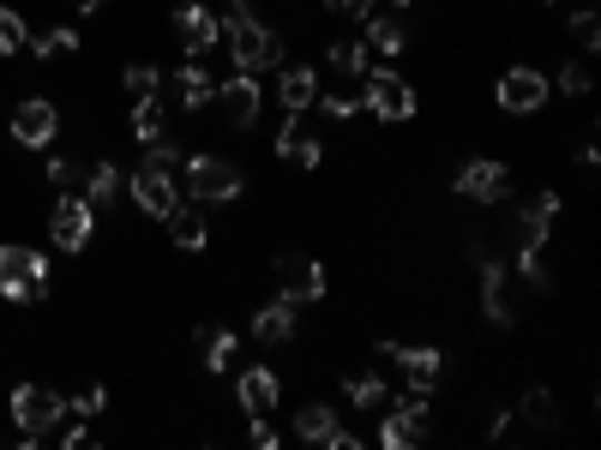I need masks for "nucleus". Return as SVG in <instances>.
Returning <instances> with one entry per match:
<instances>
[{
  "mask_svg": "<svg viewBox=\"0 0 601 450\" xmlns=\"http://www.w3.org/2000/svg\"><path fill=\"white\" fill-rule=\"evenodd\" d=\"M296 432H301L307 444H331V439H337V432H343V427H337L331 402H301V414H296Z\"/></svg>",
  "mask_w": 601,
  "mask_h": 450,
  "instance_id": "nucleus-19",
  "label": "nucleus"
},
{
  "mask_svg": "<svg viewBox=\"0 0 601 450\" xmlns=\"http://www.w3.org/2000/svg\"><path fill=\"white\" fill-rule=\"evenodd\" d=\"M163 222H169V240H174V247H181V252H199V247H204V217H199V210L174 204Z\"/></svg>",
  "mask_w": 601,
  "mask_h": 450,
  "instance_id": "nucleus-23",
  "label": "nucleus"
},
{
  "mask_svg": "<svg viewBox=\"0 0 601 450\" xmlns=\"http://www.w3.org/2000/svg\"><path fill=\"white\" fill-rule=\"evenodd\" d=\"M481 307H488V319L500 324V330H511L518 324V307H511V294H505V259H488L481 252Z\"/></svg>",
  "mask_w": 601,
  "mask_h": 450,
  "instance_id": "nucleus-14",
  "label": "nucleus"
},
{
  "mask_svg": "<svg viewBox=\"0 0 601 450\" xmlns=\"http://www.w3.org/2000/svg\"><path fill=\"white\" fill-rule=\"evenodd\" d=\"M49 234H54V247L61 252H84L91 247V234H97V204L91 199H79V192H61L54 199V210H49Z\"/></svg>",
  "mask_w": 601,
  "mask_h": 450,
  "instance_id": "nucleus-4",
  "label": "nucleus"
},
{
  "mask_svg": "<svg viewBox=\"0 0 601 450\" xmlns=\"http://www.w3.org/2000/svg\"><path fill=\"white\" fill-rule=\"evenodd\" d=\"M174 30H181V49L187 54H211L217 49V37H223V19H217L211 7H204V0H187L181 12H174Z\"/></svg>",
  "mask_w": 601,
  "mask_h": 450,
  "instance_id": "nucleus-10",
  "label": "nucleus"
},
{
  "mask_svg": "<svg viewBox=\"0 0 601 450\" xmlns=\"http://www.w3.org/2000/svg\"><path fill=\"white\" fill-rule=\"evenodd\" d=\"M379 439H385V450H409L428 439V397H403V409L379 427Z\"/></svg>",
  "mask_w": 601,
  "mask_h": 450,
  "instance_id": "nucleus-15",
  "label": "nucleus"
},
{
  "mask_svg": "<svg viewBox=\"0 0 601 450\" xmlns=\"http://www.w3.org/2000/svg\"><path fill=\"white\" fill-rule=\"evenodd\" d=\"M277 157L296 162V169H319V162H325V144L307 132V114H296V109L283 114V127H277Z\"/></svg>",
  "mask_w": 601,
  "mask_h": 450,
  "instance_id": "nucleus-11",
  "label": "nucleus"
},
{
  "mask_svg": "<svg viewBox=\"0 0 601 450\" xmlns=\"http://www.w3.org/2000/svg\"><path fill=\"white\" fill-rule=\"evenodd\" d=\"M217 102H223V114H229V127H253L259 120V72H241V79H229V84H217Z\"/></svg>",
  "mask_w": 601,
  "mask_h": 450,
  "instance_id": "nucleus-16",
  "label": "nucleus"
},
{
  "mask_svg": "<svg viewBox=\"0 0 601 450\" xmlns=\"http://www.w3.org/2000/svg\"><path fill=\"white\" fill-rule=\"evenodd\" d=\"M79 174H84V169H79L72 157H54V162H49V180H54L61 192H67V187H79Z\"/></svg>",
  "mask_w": 601,
  "mask_h": 450,
  "instance_id": "nucleus-36",
  "label": "nucleus"
},
{
  "mask_svg": "<svg viewBox=\"0 0 601 450\" xmlns=\"http://www.w3.org/2000/svg\"><path fill=\"white\" fill-rule=\"evenodd\" d=\"M241 402H247L253 414L277 409V372H271V367H247V372H241Z\"/></svg>",
  "mask_w": 601,
  "mask_h": 450,
  "instance_id": "nucleus-20",
  "label": "nucleus"
},
{
  "mask_svg": "<svg viewBox=\"0 0 601 450\" xmlns=\"http://www.w3.org/2000/svg\"><path fill=\"white\" fill-rule=\"evenodd\" d=\"M277 97H283V109L307 114L319 102V72L313 67H283V79H277Z\"/></svg>",
  "mask_w": 601,
  "mask_h": 450,
  "instance_id": "nucleus-18",
  "label": "nucleus"
},
{
  "mask_svg": "<svg viewBox=\"0 0 601 450\" xmlns=\"http://www.w3.org/2000/svg\"><path fill=\"white\" fill-rule=\"evenodd\" d=\"M253 444H259V450H277V427H271V420H266V414H259V420H253Z\"/></svg>",
  "mask_w": 601,
  "mask_h": 450,
  "instance_id": "nucleus-40",
  "label": "nucleus"
},
{
  "mask_svg": "<svg viewBox=\"0 0 601 450\" xmlns=\"http://www.w3.org/2000/svg\"><path fill=\"white\" fill-rule=\"evenodd\" d=\"M373 354H391L403 367V379H409V397H433V384H439V367H445V354L439 349H409V342H391V337H379L373 342Z\"/></svg>",
  "mask_w": 601,
  "mask_h": 450,
  "instance_id": "nucleus-6",
  "label": "nucleus"
},
{
  "mask_svg": "<svg viewBox=\"0 0 601 450\" xmlns=\"http://www.w3.org/2000/svg\"><path fill=\"white\" fill-rule=\"evenodd\" d=\"M121 169H114V162H91V174H84V199H91L97 210H109L114 199H121Z\"/></svg>",
  "mask_w": 601,
  "mask_h": 450,
  "instance_id": "nucleus-21",
  "label": "nucleus"
},
{
  "mask_svg": "<svg viewBox=\"0 0 601 450\" xmlns=\"http://www.w3.org/2000/svg\"><path fill=\"white\" fill-rule=\"evenodd\" d=\"M181 102H187V114H199V109H211V102H217V84H211V72H204L199 60H193V67H181Z\"/></svg>",
  "mask_w": 601,
  "mask_h": 450,
  "instance_id": "nucleus-25",
  "label": "nucleus"
},
{
  "mask_svg": "<svg viewBox=\"0 0 601 450\" xmlns=\"http://www.w3.org/2000/svg\"><path fill=\"white\" fill-rule=\"evenodd\" d=\"M199 349H204V367H211V372H229V360H234V330L199 324Z\"/></svg>",
  "mask_w": 601,
  "mask_h": 450,
  "instance_id": "nucleus-24",
  "label": "nucleus"
},
{
  "mask_svg": "<svg viewBox=\"0 0 601 450\" xmlns=\"http://www.w3.org/2000/svg\"><path fill=\"white\" fill-rule=\"evenodd\" d=\"M343 390H349V402H355V409H368V414L379 409V402H385V384H379L373 372H349Z\"/></svg>",
  "mask_w": 601,
  "mask_h": 450,
  "instance_id": "nucleus-31",
  "label": "nucleus"
},
{
  "mask_svg": "<svg viewBox=\"0 0 601 450\" xmlns=\"http://www.w3.org/2000/svg\"><path fill=\"white\" fill-rule=\"evenodd\" d=\"M54 132H61V114H54V102H42V97H31V102H19L12 109V139L19 144H49Z\"/></svg>",
  "mask_w": 601,
  "mask_h": 450,
  "instance_id": "nucleus-13",
  "label": "nucleus"
},
{
  "mask_svg": "<svg viewBox=\"0 0 601 450\" xmlns=\"http://www.w3.org/2000/svg\"><path fill=\"white\" fill-rule=\"evenodd\" d=\"M67 409H72V414H84V420H91V414H102V409H109V390H102V384H91V390H79V397H72V402H67Z\"/></svg>",
  "mask_w": 601,
  "mask_h": 450,
  "instance_id": "nucleus-35",
  "label": "nucleus"
},
{
  "mask_svg": "<svg viewBox=\"0 0 601 450\" xmlns=\"http://www.w3.org/2000/svg\"><path fill=\"white\" fill-rule=\"evenodd\" d=\"M7 277H37V282H49V259L31 247H0V282Z\"/></svg>",
  "mask_w": 601,
  "mask_h": 450,
  "instance_id": "nucleus-22",
  "label": "nucleus"
},
{
  "mask_svg": "<svg viewBox=\"0 0 601 450\" xmlns=\"http://www.w3.org/2000/svg\"><path fill=\"white\" fill-rule=\"evenodd\" d=\"M361 79H368V84H361V109H368V114L391 120V127L415 114V84H409L403 72H391V67H379V72H373V67H368Z\"/></svg>",
  "mask_w": 601,
  "mask_h": 450,
  "instance_id": "nucleus-2",
  "label": "nucleus"
},
{
  "mask_svg": "<svg viewBox=\"0 0 601 450\" xmlns=\"http://www.w3.org/2000/svg\"><path fill=\"white\" fill-rule=\"evenodd\" d=\"M325 114L331 120H355L361 114V97H325Z\"/></svg>",
  "mask_w": 601,
  "mask_h": 450,
  "instance_id": "nucleus-38",
  "label": "nucleus"
},
{
  "mask_svg": "<svg viewBox=\"0 0 601 450\" xmlns=\"http://www.w3.org/2000/svg\"><path fill=\"white\" fill-rule=\"evenodd\" d=\"M223 30H229V49H234V67H241V72H271V67H283V42L266 30V19L229 12Z\"/></svg>",
  "mask_w": 601,
  "mask_h": 450,
  "instance_id": "nucleus-1",
  "label": "nucleus"
},
{
  "mask_svg": "<svg viewBox=\"0 0 601 450\" xmlns=\"http://www.w3.org/2000/svg\"><path fill=\"white\" fill-rule=\"evenodd\" d=\"M361 24H368V37H373L379 54H403V24L391 19V12H368Z\"/></svg>",
  "mask_w": 601,
  "mask_h": 450,
  "instance_id": "nucleus-28",
  "label": "nucleus"
},
{
  "mask_svg": "<svg viewBox=\"0 0 601 450\" xmlns=\"http://www.w3.org/2000/svg\"><path fill=\"white\" fill-rule=\"evenodd\" d=\"M61 414H67V397H61V390H49V384H19V390H12V420H19V432H24L31 444H37Z\"/></svg>",
  "mask_w": 601,
  "mask_h": 450,
  "instance_id": "nucleus-5",
  "label": "nucleus"
},
{
  "mask_svg": "<svg viewBox=\"0 0 601 450\" xmlns=\"http://www.w3.org/2000/svg\"><path fill=\"white\" fill-rule=\"evenodd\" d=\"M331 12H343V19H368L373 12V0H325Z\"/></svg>",
  "mask_w": 601,
  "mask_h": 450,
  "instance_id": "nucleus-39",
  "label": "nucleus"
},
{
  "mask_svg": "<svg viewBox=\"0 0 601 450\" xmlns=\"http://www.w3.org/2000/svg\"><path fill=\"white\" fill-rule=\"evenodd\" d=\"M253 337L266 342V349H277V342H289V337H296V300H283V294H277L271 307H259V312H253Z\"/></svg>",
  "mask_w": 601,
  "mask_h": 450,
  "instance_id": "nucleus-17",
  "label": "nucleus"
},
{
  "mask_svg": "<svg viewBox=\"0 0 601 450\" xmlns=\"http://www.w3.org/2000/svg\"><path fill=\"white\" fill-rule=\"evenodd\" d=\"M61 444H67V450H91V432H84V427H72Z\"/></svg>",
  "mask_w": 601,
  "mask_h": 450,
  "instance_id": "nucleus-41",
  "label": "nucleus"
},
{
  "mask_svg": "<svg viewBox=\"0 0 601 450\" xmlns=\"http://www.w3.org/2000/svg\"><path fill=\"white\" fill-rule=\"evenodd\" d=\"M24 42H31V24H24L12 7H0V54H19Z\"/></svg>",
  "mask_w": 601,
  "mask_h": 450,
  "instance_id": "nucleus-32",
  "label": "nucleus"
},
{
  "mask_svg": "<svg viewBox=\"0 0 601 450\" xmlns=\"http://www.w3.org/2000/svg\"><path fill=\"white\" fill-rule=\"evenodd\" d=\"M163 102L157 97H133V139L139 144H151V139H163Z\"/></svg>",
  "mask_w": 601,
  "mask_h": 450,
  "instance_id": "nucleus-27",
  "label": "nucleus"
},
{
  "mask_svg": "<svg viewBox=\"0 0 601 450\" xmlns=\"http://www.w3.org/2000/svg\"><path fill=\"white\" fill-rule=\"evenodd\" d=\"M325 60H331V72H349V79H361V72H368V42H331Z\"/></svg>",
  "mask_w": 601,
  "mask_h": 450,
  "instance_id": "nucleus-30",
  "label": "nucleus"
},
{
  "mask_svg": "<svg viewBox=\"0 0 601 450\" xmlns=\"http://www.w3.org/2000/svg\"><path fill=\"white\" fill-rule=\"evenodd\" d=\"M571 37H578V49H583V54H595V49H601V24H595V7H578V12H571Z\"/></svg>",
  "mask_w": 601,
  "mask_h": 450,
  "instance_id": "nucleus-33",
  "label": "nucleus"
},
{
  "mask_svg": "<svg viewBox=\"0 0 601 450\" xmlns=\"http://www.w3.org/2000/svg\"><path fill=\"white\" fill-rule=\"evenodd\" d=\"M493 102H500L505 114H541V102H548V79H541L535 67H511L500 84H493Z\"/></svg>",
  "mask_w": 601,
  "mask_h": 450,
  "instance_id": "nucleus-8",
  "label": "nucleus"
},
{
  "mask_svg": "<svg viewBox=\"0 0 601 450\" xmlns=\"http://www.w3.org/2000/svg\"><path fill=\"white\" fill-rule=\"evenodd\" d=\"M24 49H37V60H54V54H72L79 49V30L72 24H54V30H42V37H31Z\"/></svg>",
  "mask_w": 601,
  "mask_h": 450,
  "instance_id": "nucleus-29",
  "label": "nucleus"
},
{
  "mask_svg": "<svg viewBox=\"0 0 601 450\" xmlns=\"http://www.w3.org/2000/svg\"><path fill=\"white\" fill-rule=\"evenodd\" d=\"M133 204L144 217H169L174 204H181V192H174V169H157V162H144L133 174Z\"/></svg>",
  "mask_w": 601,
  "mask_h": 450,
  "instance_id": "nucleus-12",
  "label": "nucleus"
},
{
  "mask_svg": "<svg viewBox=\"0 0 601 450\" xmlns=\"http://www.w3.org/2000/svg\"><path fill=\"white\" fill-rule=\"evenodd\" d=\"M518 409H523V420H530V427H541V432L560 427V409H553V390H548V384H530Z\"/></svg>",
  "mask_w": 601,
  "mask_h": 450,
  "instance_id": "nucleus-26",
  "label": "nucleus"
},
{
  "mask_svg": "<svg viewBox=\"0 0 601 450\" xmlns=\"http://www.w3.org/2000/svg\"><path fill=\"white\" fill-rule=\"evenodd\" d=\"M187 192H193V204H229L247 192V174L223 157H193L187 162Z\"/></svg>",
  "mask_w": 601,
  "mask_h": 450,
  "instance_id": "nucleus-3",
  "label": "nucleus"
},
{
  "mask_svg": "<svg viewBox=\"0 0 601 450\" xmlns=\"http://www.w3.org/2000/svg\"><path fill=\"white\" fill-rule=\"evenodd\" d=\"M277 289H283V300H296V307H307V300H325V264L289 252V259H277Z\"/></svg>",
  "mask_w": 601,
  "mask_h": 450,
  "instance_id": "nucleus-9",
  "label": "nucleus"
},
{
  "mask_svg": "<svg viewBox=\"0 0 601 450\" xmlns=\"http://www.w3.org/2000/svg\"><path fill=\"white\" fill-rule=\"evenodd\" d=\"M560 90H565V97H583V90H590V67H565L560 72Z\"/></svg>",
  "mask_w": 601,
  "mask_h": 450,
  "instance_id": "nucleus-37",
  "label": "nucleus"
},
{
  "mask_svg": "<svg viewBox=\"0 0 601 450\" xmlns=\"http://www.w3.org/2000/svg\"><path fill=\"white\" fill-rule=\"evenodd\" d=\"M121 79H127V90H133V97H157V84H163V72H157L151 60H133V67H127Z\"/></svg>",
  "mask_w": 601,
  "mask_h": 450,
  "instance_id": "nucleus-34",
  "label": "nucleus"
},
{
  "mask_svg": "<svg viewBox=\"0 0 601 450\" xmlns=\"http://www.w3.org/2000/svg\"><path fill=\"white\" fill-rule=\"evenodd\" d=\"M391 7H409V0H391Z\"/></svg>",
  "mask_w": 601,
  "mask_h": 450,
  "instance_id": "nucleus-43",
  "label": "nucleus"
},
{
  "mask_svg": "<svg viewBox=\"0 0 601 450\" xmlns=\"http://www.w3.org/2000/svg\"><path fill=\"white\" fill-rule=\"evenodd\" d=\"M451 187L463 192V199H475V204H505V192H511V174H505V162H493V157H469L458 180Z\"/></svg>",
  "mask_w": 601,
  "mask_h": 450,
  "instance_id": "nucleus-7",
  "label": "nucleus"
},
{
  "mask_svg": "<svg viewBox=\"0 0 601 450\" xmlns=\"http://www.w3.org/2000/svg\"><path fill=\"white\" fill-rule=\"evenodd\" d=\"M102 7V0H72V12H97Z\"/></svg>",
  "mask_w": 601,
  "mask_h": 450,
  "instance_id": "nucleus-42",
  "label": "nucleus"
}]
</instances>
